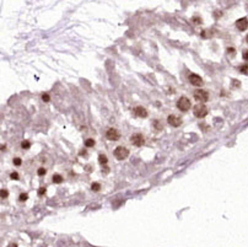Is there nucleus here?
<instances>
[{
	"mask_svg": "<svg viewBox=\"0 0 248 247\" xmlns=\"http://www.w3.org/2000/svg\"><path fill=\"white\" fill-rule=\"evenodd\" d=\"M193 112H194V116H195L197 118H204V117L208 114L209 110H208V107H206L204 103H199V105H197V106L193 108Z\"/></svg>",
	"mask_w": 248,
	"mask_h": 247,
	"instance_id": "f257e3e1",
	"label": "nucleus"
},
{
	"mask_svg": "<svg viewBox=\"0 0 248 247\" xmlns=\"http://www.w3.org/2000/svg\"><path fill=\"white\" fill-rule=\"evenodd\" d=\"M114 156L117 160H125L128 156H129V150L124 146H118L114 149Z\"/></svg>",
	"mask_w": 248,
	"mask_h": 247,
	"instance_id": "f03ea898",
	"label": "nucleus"
},
{
	"mask_svg": "<svg viewBox=\"0 0 248 247\" xmlns=\"http://www.w3.org/2000/svg\"><path fill=\"white\" fill-rule=\"evenodd\" d=\"M194 99L198 101V102H206L209 100V94L205 91V90H195L194 91Z\"/></svg>",
	"mask_w": 248,
	"mask_h": 247,
	"instance_id": "7ed1b4c3",
	"label": "nucleus"
},
{
	"mask_svg": "<svg viewBox=\"0 0 248 247\" xmlns=\"http://www.w3.org/2000/svg\"><path fill=\"white\" fill-rule=\"evenodd\" d=\"M177 108L186 112L191 108V101L187 99V97H181L178 101H177Z\"/></svg>",
	"mask_w": 248,
	"mask_h": 247,
	"instance_id": "20e7f679",
	"label": "nucleus"
},
{
	"mask_svg": "<svg viewBox=\"0 0 248 247\" xmlns=\"http://www.w3.org/2000/svg\"><path fill=\"white\" fill-rule=\"evenodd\" d=\"M130 141L135 146H143L144 143H145V139H144V137L140 133H135V134H133L130 137Z\"/></svg>",
	"mask_w": 248,
	"mask_h": 247,
	"instance_id": "39448f33",
	"label": "nucleus"
},
{
	"mask_svg": "<svg viewBox=\"0 0 248 247\" xmlns=\"http://www.w3.org/2000/svg\"><path fill=\"white\" fill-rule=\"evenodd\" d=\"M106 138L108 139V140H118L119 138H120V134H119V132L117 130V129H114V128H109L107 132H106Z\"/></svg>",
	"mask_w": 248,
	"mask_h": 247,
	"instance_id": "423d86ee",
	"label": "nucleus"
},
{
	"mask_svg": "<svg viewBox=\"0 0 248 247\" xmlns=\"http://www.w3.org/2000/svg\"><path fill=\"white\" fill-rule=\"evenodd\" d=\"M189 82L193 85V86H202L204 82H203V79L199 76V75H197V74H191L189 75Z\"/></svg>",
	"mask_w": 248,
	"mask_h": 247,
	"instance_id": "0eeeda50",
	"label": "nucleus"
},
{
	"mask_svg": "<svg viewBox=\"0 0 248 247\" xmlns=\"http://www.w3.org/2000/svg\"><path fill=\"white\" fill-rule=\"evenodd\" d=\"M167 122H168V124L172 125V127H180V125L182 124V119H181L180 117L175 116V114L168 116V117H167Z\"/></svg>",
	"mask_w": 248,
	"mask_h": 247,
	"instance_id": "6e6552de",
	"label": "nucleus"
},
{
	"mask_svg": "<svg viewBox=\"0 0 248 247\" xmlns=\"http://www.w3.org/2000/svg\"><path fill=\"white\" fill-rule=\"evenodd\" d=\"M236 27L239 31H246L248 28V20H247V17H242V19L237 20L236 21Z\"/></svg>",
	"mask_w": 248,
	"mask_h": 247,
	"instance_id": "1a4fd4ad",
	"label": "nucleus"
},
{
	"mask_svg": "<svg viewBox=\"0 0 248 247\" xmlns=\"http://www.w3.org/2000/svg\"><path fill=\"white\" fill-rule=\"evenodd\" d=\"M133 112H134L135 116H138V117H141V118L147 117V111H146L144 107H141V106H136V107L133 110Z\"/></svg>",
	"mask_w": 248,
	"mask_h": 247,
	"instance_id": "9d476101",
	"label": "nucleus"
},
{
	"mask_svg": "<svg viewBox=\"0 0 248 247\" xmlns=\"http://www.w3.org/2000/svg\"><path fill=\"white\" fill-rule=\"evenodd\" d=\"M52 180H53L54 183H61V182H63V177H61L60 175H54Z\"/></svg>",
	"mask_w": 248,
	"mask_h": 247,
	"instance_id": "9b49d317",
	"label": "nucleus"
},
{
	"mask_svg": "<svg viewBox=\"0 0 248 247\" xmlns=\"http://www.w3.org/2000/svg\"><path fill=\"white\" fill-rule=\"evenodd\" d=\"M95 145V140L94 139H86L85 140V146L86 148H92Z\"/></svg>",
	"mask_w": 248,
	"mask_h": 247,
	"instance_id": "f8f14e48",
	"label": "nucleus"
},
{
	"mask_svg": "<svg viewBox=\"0 0 248 247\" xmlns=\"http://www.w3.org/2000/svg\"><path fill=\"white\" fill-rule=\"evenodd\" d=\"M98 161H100V163H101V165H106L108 160H107L106 155H100V156H98Z\"/></svg>",
	"mask_w": 248,
	"mask_h": 247,
	"instance_id": "ddd939ff",
	"label": "nucleus"
},
{
	"mask_svg": "<svg viewBox=\"0 0 248 247\" xmlns=\"http://www.w3.org/2000/svg\"><path fill=\"white\" fill-rule=\"evenodd\" d=\"M91 189H92L94 192H98V191L101 189L100 183H92V185H91Z\"/></svg>",
	"mask_w": 248,
	"mask_h": 247,
	"instance_id": "4468645a",
	"label": "nucleus"
},
{
	"mask_svg": "<svg viewBox=\"0 0 248 247\" xmlns=\"http://www.w3.org/2000/svg\"><path fill=\"white\" fill-rule=\"evenodd\" d=\"M27 199H28L27 193H21V194H20V197H19V200H20V202H26Z\"/></svg>",
	"mask_w": 248,
	"mask_h": 247,
	"instance_id": "2eb2a0df",
	"label": "nucleus"
},
{
	"mask_svg": "<svg viewBox=\"0 0 248 247\" xmlns=\"http://www.w3.org/2000/svg\"><path fill=\"white\" fill-rule=\"evenodd\" d=\"M21 146H22L24 149H30V146H31V143H30L28 140H24V141L21 143Z\"/></svg>",
	"mask_w": 248,
	"mask_h": 247,
	"instance_id": "dca6fc26",
	"label": "nucleus"
},
{
	"mask_svg": "<svg viewBox=\"0 0 248 247\" xmlns=\"http://www.w3.org/2000/svg\"><path fill=\"white\" fill-rule=\"evenodd\" d=\"M46 169H43V167H41V169H38V171H37V175L38 176H44L46 175Z\"/></svg>",
	"mask_w": 248,
	"mask_h": 247,
	"instance_id": "f3484780",
	"label": "nucleus"
},
{
	"mask_svg": "<svg viewBox=\"0 0 248 247\" xmlns=\"http://www.w3.org/2000/svg\"><path fill=\"white\" fill-rule=\"evenodd\" d=\"M42 100H43L44 102H49V101H50V97H49L48 94H43V95H42Z\"/></svg>",
	"mask_w": 248,
	"mask_h": 247,
	"instance_id": "a211bd4d",
	"label": "nucleus"
},
{
	"mask_svg": "<svg viewBox=\"0 0 248 247\" xmlns=\"http://www.w3.org/2000/svg\"><path fill=\"white\" fill-rule=\"evenodd\" d=\"M13 161H14V165H16V166H20L21 165V159L20 157H15Z\"/></svg>",
	"mask_w": 248,
	"mask_h": 247,
	"instance_id": "6ab92c4d",
	"label": "nucleus"
},
{
	"mask_svg": "<svg viewBox=\"0 0 248 247\" xmlns=\"http://www.w3.org/2000/svg\"><path fill=\"white\" fill-rule=\"evenodd\" d=\"M10 177H11V180H19V174L17 172H13L10 175Z\"/></svg>",
	"mask_w": 248,
	"mask_h": 247,
	"instance_id": "aec40b11",
	"label": "nucleus"
},
{
	"mask_svg": "<svg viewBox=\"0 0 248 247\" xmlns=\"http://www.w3.org/2000/svg\"><path fill=\"white\" fill-rule=\"evenodd\" d=\"M44 193H46V187H41L38 189V196H43Z\"/></svg>",
	"mask_w": 248,
	"mask_h": 247,
	"instance_id": "412c9836",
	"label": "nucleus"
},
{
	"mask_svg": "<svg viewBox=\"0 0 248 247\" xmlns=\"http://www.w3.org/2000/svg\"><path fill=\"white\" fill-rule=\"evenodd\" d=\"M242 57H243V60L248 62V51H243V54H242Z\"/></svg>",
	"mask_w": 248,
	"mask_h": 247,
	"instance_id": "4be33fe9",
	"label": "nucleus"
},
{
	"mask_svg": "<svg viewBox=\"0 0 248 247\" xmlns=\"http://www.w3.org/2000/svg\"><path fill=\"white\" fill-rule=\"evenodd\" d=\"M8 197V191L6 189H2V198H6Z\"/></svg>",
	"mask_w": 248,
	"mask_h": 247,
	"instance_id": "5701e85b",
	"label": "nucleus"
},
{
	"mask_svg": "<svg viewBox=\"0 0 248 247\" xmlns=\"http://www.w3.org/2000/svg\"><path fill=\"white\" fill-rule=\"evenodd\" d=\"M214 16H215V19H217L219 16L221 17V16H222V13H221V11H215V15H214Z\"/></svg>",
	"mask_w": 248,
	"mask_h": 247,
	"instance_id": "b1692460",
	"label": "nucleus"
},
{
	"mask_svg": "<svg viewBox=\"0 0 248 247\" xmlns=\"http://www.w3.org/2000/svg\"><path fill=\"white\" fill-rule=\"evenodd\" d=\"M193 21L195 24H202V19H198V17H193Z\"/></svg>",
	"mask_w": 248,
	"mask_h": 247,
	"instance_id": "393cba45",
	"label": "nucleus"
},
{
	"mask_svg": "<svg viewBox=\"0 0 248 247\" xmlns=\"http://www.w3.org/2000/svg\"><path fill=\"white\" fill-rule=\"evenodd\" d=\"M247 68H248V65H247V64H244V65H243V66H242V68H241V71H243V73H246V71H247Z\"/></svg>",
	"mask_w": 248,
	"mask_h": 247,
	"instance_id": "a878e982",
	"label": "nucleus"
},
{
	"mask_svg": "<svg viewBox=\"0 0 248 247\" xmlns=\"http://www.w3.org/2000/svg\"><path fill=\"white\" fill-rule=\"evenodd\" d=\"M227 52H228V53H231V54H232V55H233V54H235V52H236V51H235V49H233V48H227Z\"/></svg>",
	"mask_w": 248,
	"mask_h": 247,
	"instance_id": "bb28decb",
	"label": "nucleus"
},
{
	"mask_svg": "<svg viewBox=\"0 0 248 247\" xmlns=\"http://www.w3.org/2000/svg\"><path fill=\"white\" fill-rule=\"evenodd\" d=\"M80 155H86V152H85V150H81V151H80Z\"/></svg>",
	"mask_w": 248,
	"mask_h": 247,
	"instance_id": "cd10ccee",
	"label": "nucleus"
},
{
	"mask_svg": "<svg viewBox=\"0 0 248 247\" xmlns=\"http://www.w3.org/2000/svg\"><path fill=\"white\" fill-rule=\"evenodd\" d=\"M246 41H247V43H248V35H247V37H246Z\"/></svg>",
	"mask_w": 248,
	"mask_h": 247,
	"instance_id": "c85d7f7f",
	"label": "nucleus"
}]
</instances>
